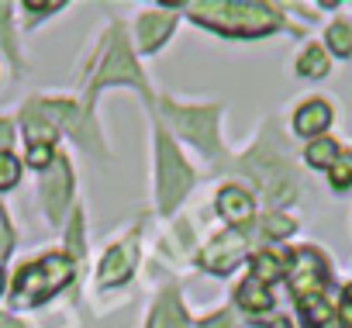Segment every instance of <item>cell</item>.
Instances as JSON below:
<instances>
[{"mask_svg":"<svg viewBox=\"0 0 352 328\" xmlns=\"http://www.w3.org/2000/svg\"><path fill=\"white\" fill-rule=\"evenodd\" d=\"M42 194H45V208L59 218L63 208H66V201H69V166H66V159H52Z\"/></svg>","mask_w":352,"mask_h":328,"instance_id":"6","label":"cell"},{"mask_svg":"<svg viewBox=\"0 0 352 328\" xmlns=\"http://www.w3.org/2000/svg\"><path fill=\"white\" fill-rule=\"evenodd\" d=\"M328 45H331V52L349 56V52H352V32H349L345 25H335V28L328 32Z\"/></svg>","mask_w":352,"mask_h":328,"instance_id":"20","label":"cell"},{"mask_svg":"<svg viewBox=\"0 0 352 328\" xmlns=\"http://www.w3.org/2000/svg\"><path fill=\"white\" fill-rule=\"evenodd\" d=\"M69 280H73V263L66 256H45L18 273L14 297H18V304H38V300L52 297L59 287H66Z\"/></svg>","mask_w":352,"mask_h":328,"instance_id":"2","label":"cell"},{"mask_svg":"<svg viewBox=\"0 0 352 328\" xmlns=\"http://www.w3.org/2000/svg\"><path fill=\"white\" fill-rule=\"evenodd\" d=\"M297 66H300V73H304V76H324V69H328V56H324L318 45H311V49L300 56V63H297Z\"/></svg>","mask_w":352,"mask_h":328,"instance_id":"18","label":"cell"},{"mask_svg":"<svg viewBox=\"0 0 352 328\" xmlns=\"http://www.w3.org/2000/svg\"><path fill=\"white\" fill-rule=\"evenodd\" d=\"M300 314L307 321V328H342L338 314L331 311V304L321 297V294H311V297H300Z\"/></svg>","mask_w":352,"mask_h":328,"instance_id":"9","label":"cell"},{"mask_svg":"<svg viewBox=\"0 0 352 328\" xmlns=\"http://www.w3.org/2000/svg\"><path fill=\"white\" fill-rule=\"evenodd\" d=\"M252 276H256L259 283H273V280H280V276H283V263H280V256H276V252H259V256L252 259Z\"/></svg>","mask_w":352,"mask_h":328,"instance_id":"14","label":"cell"},{"mask_svg":"<svg viewBox=\"0 0 352 328\" xmlns=\"http://www.w3.org/2000/svg\"><path fill=\"white\" fill-rule=\"evenodd\" d=\"M218 208H221V215H225L232 225H242V221H249V218H252V197H249L245 190H239V187L221 190Z\"/></svg>","mask_w":352,"mask_h":328,"instance_id":"12","label":"cell"},{"mask_svg":"<svg viewBox=\"0 0 352 328\" xmlns=\"http://www.w3.org/2000/svg\"><path fill=\"white\" fill-rule=\"evenodd\" d=\"M342 314H345V321H349V328H352V294H345V304H342Z\"/></svg>","mask_w":352,"mask_h":328,"instance_id":"24","label":"cell"},{"mask_svg":"<svg viewBox=\"0 0 352 328\" xmlns=\"http://www.w3.org/2000/svg\"><path fill=\"white\" fill-rule=\"evenodd\" d=\"M169 28H173V14H145L138 21V45L145 52H152L159 42H166Z\"/></svg>","mask_w":352,"mask_h":328,"instance_id":"11","label":"cell"},{"mask_svg":"<svg viewBox=\"0 0 352 328\" xmlns=\"http://www.w3.org/2000/svg\"><path fill=\"white\" fill-rule=\"evenodd\" d=\"M148 328H184V314H180V307H176V297H173V294L155 307Z\"/></svg>","mask_w":352,"mask_h":328,"instance_id":"15","label":"cell"},{"mask_svg":"<svg viewBox=\"0 0 352 328\" xmlns=\"http://www.w3.org/2000/svg\"><path fill=\"white\" fill-rule=\"evenodd\" d=\"M328 177H331V187L345 190L352 184V152H338V159L328 166Z\"/></svg>","mask_w":352,"mask_h":328,"instance_id":"17","label":"cell"},{"mask_svg":"<svg viewBox=\"0 0 352 328\" xmlns=\"http://www.w3.org/2000/svg\"><path fill=\"white\" fill-rule=\"evenodd\" d=\"M335 159H338V145L331 138L311 142V149H307V162H311V166H331Z\"/></svg>","mask_w":352,"mask_h":328,"instance_id":"16","label":"cell"},{"mask_svg":"<svg viewBox=\"0 0 352 328\" xmlns=\"http://www.w3.org/2000/svg\"><path fill=\"white\" fill-rule=\"evenodd\" d=\"M239 304L245 311H270L273 307V294L266 290V283H259L256 276H249L242 287H239Z\"/></svg>","mask_w":352,"mask_h":328,"instance_id":"13","label":"cell"},{"mask_svg":"<svg viewBox=\"0 0 352 328\" xmlns=\"http://www.w3.org/2000/svg\"><path fill=\"white\" fill-rule=\"evenodd\" d=\"M18 173H21L18 159H14L11 152H0V190L14 187V184H18Z\"/></svg>","mask_w":352,"mask_h":328,"instance_id":"19","label":"cell"},{"mask_svg":"<svg viewBox=\"0 0 352 328\" xmlns=\"http://www.w3.org/2000/svg\"><path fill=\"white\" fill-rule=\"evenodd\" d=\"M0 287H4V273H0Z\"/></svg>","mask_w":352,"mask_h":328,"instance_id":"26","label":"cell"},{"mask_svg":"<svg viewBox=\"0 0 352 328\" xmlns=\"http://www.w3.org/2000/svg\"><path fill=\"white\" fill-rule=\"evenodd\" d=\"M8 242H11V239H8V221H4V215H0V252L8 249Z\"/></svg>","mask_w":352,"mask_h":328,"instance_id":"22","label":"cell"},{"mask_svg":"<svg viewBox=\"0 0 352 328\" xmlns=\"http://www.w3.org/2000/svg\"><path fill=\"white\" fill-rule=\"evenodd\" d=\"M190 18L225 35H266L280 25L266 4H190Z\"/></svg>","mask_w":352,"mask_h":328,"instance_id":"1","label":"cell"},{"mask_svg":"<svg viewBox=\"0 0 352 328\" xmlns=\"http://www.w3.org/2000/svg\"><path fill=\"white\" fill-rule=\"evenodd\" d=\"M324 276H328V270H324V263H321L318 252H311V249L297 252V263H294V273H290V287H294L300 297L318 294L321 283H324Z\"/></svg>","mask_w":352,"mask_h":328,"instance_id":"5","label":"cell"},{"mask_svg":"<svg viewBox=\"0 0 352 328\" xmlns=\"http://www.w3.org/2000/svg\"><path fill=\"white\" fill-rule=\"evenodd\" d=\"M131 242L128 245H118V249H111L107 256H104V266H100V283L104 287H118V283H124L128 276H131Z\"/></svg>","mask_w":352,"mask_h":328,"instance_id":"8","label":"cell"},{"mask_svg":"<svg viewBox=\"0 0 352 328\" xmlns=\"http://www.w3.org/2000/svg\"><path fill=\"white\" fill-rule=\"evenodd\" d=\"M52 145H28V166L35 170H49L52 166Z\"/></svg>","mask_w":352,"mask_h":328,"instance_id":"21","label":"cell"},{"mask_svg":"<svg viewBox=\"0 0 352 328\" xmlns=\"http://www.w3.org/2000/svg\"><path fill=\"white\" fill-rule=\"evenodd\" d=\"M245 249H249V239L239 235V232H228V235H221L218 242H211L204 249V266L214 270V273H228L245 256Z\"/></svg>","mask_w":352,"mask_h":328,"instance_id":"4","label":"cell"},{"mask_svg":"<svg viewBox=\"0 0 352 328\" xmlns=\"http://www.w3.org/2000/svg\"><path fill=\"white\" fill-rule=\"evenodd\" d=\"M204 328H232V325H228V321H225V318H214V321H208V325H204Z\"/></svg>","mask_w":352,"mask_h":328,"instance_id":"25","label":"cell"},{"mask_svg":"<svg viewBox=\"0 0 352 328\" xmlns=\"http://www.w3.org/2000/svg\"><path fill=\"white\" fill-rule=\"evenodd\" d=\"M159 166H162V184H159V201L166 208H173L180 201L194 180V173L187 170V162L176 155V149L169 142H159Z\"/></svg>","mask_w":352,"mask_h":328,"instance_id":"3","label":"cell"},{"mask_svg":"<svg viewBox=\"0 0 352 328\" xmlns=\"http://www.w3.org/2000/svg\"><path fill=\"white\" fill-rule=\"evenodd\" d=\"M328 124H331V111H328L324 100L304 104V107L297 111V118H294V128H297L300 135H318V131H324Z\"/></svg>","mask_w":352,"mask_h":328,"instance_id":"10","label":"cell"},{"mask_svg":"<svg viewBox=\"0 0 352 328\" xmlns=\"http://www.w3.org/2000/svg\"><path fill=\"white\" fill-rule=\"evenodd\" d=\"M8 145H11V128L0 121V149H8Z\"/></svg>","mask_w":352,"mask_h":328,"instance_id":"23","label":"cell"},{"mask_svg":"<svg viewBox=\"0 0 352 328\" xmlns=\"http://www.w3.org/2000/svg\"><path fill=\"white\" fill-rule=\"evenodd\" d=\"M114 80H138V73H135V63H131V52L124 49V42H121V35H114V45H111V56H107V63H104V73L97 76V87L100 83H114Z\"/></svg>","mask_w":352,"mask_h":328,"instance_id":"7","label":"cell"}]
</instances>
